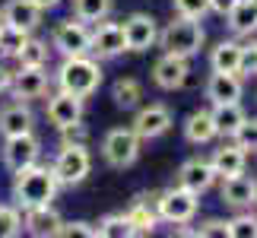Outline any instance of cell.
Here are the masks:
<instances>
[{
    "mask_svg": "<svg viewBox=\"0 0 257 238\" xmlns=\"http://www.w3.org/2000/svg\"><path fill=\"white\" fill-rule=\"evenodd\" d=\"M235 4H238V0H210V10H213V13H219V16H225Z\"/></svg>",
    "mask_w": 257,
    "mask_h": 238,
    "instance_id": "39",
    "label": "cell"
},
{
    "mask_svg": "<svg viewBox=\"0 0 257 238\" xmlns=\"http://www.w3.org/2000/svg\"><path fill=\"white\" fill-rule=\"evenodd\" d=\"M51 168H54V178L61 187H76L92 172V156H89L86 143H64Z\"/></svg>",
    "mask_w": 257,
    "mask_h": 238,
    "instance_id": "4",
    "label": "cell"
},
{
    "mask_svg": "<svg viewBox=\"0 0 257 238\" xmlns=\"http://www.w3.org/2000/svg\"><path fill=\"white\" fill-rule=\"evenodd\" d=\"M194 232H197V238H225L229 235V219H206Z\"/></svg>",
    "mask_w": 257,
    "mask_h": 238,
    "instance_id": "37",
    "label": "cell"
},
{
    "mask_svg": "<svg viewBox=\"0 0 257 238\" xmlns=\"http://www.w3.org/2000/svg\"><path fill=\"white\" fill-rule=\"evenodd\" d=\"M172 4H175V13L187 19H203L210 13V0H172Z\"/></svg>",
    "mask_w": 257,
    "mask_h": 238,
    "instance_id": "35",
    "label": "cell"
},
{
    "mask_svg": "<svg viewBox=\"0 0 257 238\" xmlns=\"http://www.w3.org/2000/svg\"><path fill=\"white\" fill-rule=\"evenodd\" d=\"M51 48H57L64 57H76V54H89V29L80 19H64L54 26L51 32Z\"/></svg>",
    "mask_w": 257,
    "mask_h": 238,
    "instance_id": "10",
    "label": "cell"
},
{
    "mask_svg": "<svg viewBox=\"0 0 257 238\" xmlns=\"http://www.w3.org/2000/svg\"><path fill=\"white\" fill-rule=\"evenodd\" d=\"M0 23L23 29V32L32 35L42 26V10L35 7V0H7L4 10H0Z\"/></svg>",
    "mask_w": 257,
    "mask_h": 238,
    "instance_id": "17",
    "label": "cell"
},
{
    "mask_svg": "<svg viewBox=\"0 0 257 238\" xmlns=\"http://www.w3.org/2000/svg\"><path fill=\"white\" fill-rule=\"evenodd\" d=\"M48 54H51V48H48V42H42V38H26V45L19 48L16 61L19 67H45L48 64Z\"/></svg>",
    "mask_w": 257,
    "mask_h": 238,
    "instance_id": "28",
    "label": "cell"
},
{
    "mask_svg": "<svg viewBox=\"0 0 257 238\" xmlns=\"http://www.w3.org/2000/svg\"><path fill=\"white\" fill-rule=\"evenodd\" d=\"M57 191H61V184H57L51 165L32 162V165L13 172V200H16V206H23V210L51 203L57 197Z\"/></svg>",
    "mask_w": 257,
    "mask_h": 238,
    "instance_id": "1",
    "label": "cell"
},
{
    "mask_svg": "<svg viewBox=\"0 0 257 238\" xmlns=\"http://www.w3.org/2000/svg\"><path fill=\"white\" fill-rule=\"evenodd\" d=\"M197 206H200L197 194L181 187V184H175V187H169V191H162L156 197V216L172 222V225H187L197 216Z\"/></svg>",
    "mask_w": 257,
    "mask_h": 238,
    "instance_id": "5",
    "label": "cell"
},
{
    "mask_svg": "<svg viewBox=\"0 0 257 238\" xmlns=\"http://www.w3.org/2000/svg\"><path fill=\"white\" fill-rule=\"evenodd\" d=\"M111 98H114V105L117 108H124V111H131V108H137L140 105V98H143V86L137 83V79H131V76H121L117 83L111 86Z\"/></svg>",
    "mask_w": 257,
    "mask_h": 238,
    "instance_id": "27",
    "label": "cell"
},
{
    "mask_svg": "<svg viewBox=\"0 0 257 238\" xmlns=\"http://www.w3.org/2000/svg\"><path fill=\"white\" fill-rule=\"evenodd\" d=\"M222 200L235 206V210H244V206L257 203V181L251 175H232V178H222Z\"/></svg>",
    "mask_w": 257,
    "mask_h": 238,
    "instance_id": "18",
    "label": "cell"
},
{
    "mask_svg": "<svg viewBox=\"0 0 257 238\" xmlns=\"http://www.w3.org/2000/svg\"><path fill=\"white\" fill-rule=\"evenodd\" d=\"M251 4H254V7H257V0H251Z\"/></svg>",
    "mask_w": 257,
    "mask_h": 238,
    "instance_id": "42",
    "label": "cell"
},
{
    "mask_svg": "<svg viewBox=\"0 0 257 238\" xmlns=\"http://www.w3.org/2000/svg\"><path fill=\"white\" fill-rule=\"evenodd\" d=\"M48 121H51L57 131L83 121V98L73 95V92H64V89L54 92L51 98H48Z\"/></svg>",
    "mask_w": 257,
    "mask_h": 238,
    "instance_id": "14",
    "label": "cell"
},
{
    "mask_svg": "<svg viewBox=\"0 0 257 238\" xmlns=\"http://www.w3.org/2000/svg\"><path fill=\"white\" fill-rule=\"evenodd\" d=\"M124 216H127V219H131V225H134V235H153L156 222H159V216L150 210V203H146L143 194L131 203V210H127Z\"/></svg>",
    "mask_w": 257,
    "mask_h": 238,
    "instance_id": "25",
    "label": "cell"
},
{
    "mask_svg": "<svg viewBox=\"0 0 257 238\" xmlns=\"http://www.w3.org/2000/svg\"><path fill=\"white\" fill-rule=\"evenodd\" d=\"M140 143L134 127H114L102 137V159L111 168H131L140 159Z\"/></svg>",
    "mask_w": 257,
    "mask_h": 238,
    "instance_id": "6",
    "label": "cell"
},
{
    "mask_svg": "<svg viewBox=\"0 0 257 238\" xmlns=\"http://www.w3.org/2000/svg\"><path fill=\"white\" fill-rule=\"evenodd\" d=\"M172 111L165 105H150V108H140L134 117V134L140 140H159L172 131Z\"/></svg>",
    "mask_w": 257,
    "mask_h": 238,
    "instance_id": "12",
    "label": "cell"
},
{
    "mask_svg": "<svg viewBox=\"0 0 257 238\" xmlns=\"http://www.w3.org/2000/svg\"><path fill=\"white\" fill-rule=\"evenodd\" d=\"M127 42H124V29L121 23H108V19H98L95 29L89 32V54L98 57V61H111V57L124 54Z\"/></svg>",
    "mask_w": 257,
    "mask_h": 238,
    "instance_id": "7",
    "label": "cell"
},
{
    "mask_svg": "<svg viewBox=\"0 0 257 238\" xmlns=\"http://www.w3.org/2000/svg\"><path fill=\"white\" fill-rule=\"evenodd\" d=\"M238 57H241V45L238 42H219L213 48V54H210V64H213V70H225V73H235L238 70Z\"/></svg>",
    "mask_w": 257,
    "mask_h": 238,
    "instance_id": "26",
    "label": "cell"
},
{
    "mask_svg": "<svg viewBox=\"0 0 257 238\" xmlns=\"http://www.w3.org/2000/svg\"><path fill=\"white\" fill-rule=\"evenodd\" d=\"M232 140L238 143L244 153H254L257 150V117H244L238 124V131L232 134Z\"/></svg>",
    "mask_w": 257,
    "mask_h": 238,
    "instance_id": "33",
    "label": "cell"
},
{
    "mask_svg": "<svg viewBox=\"0 0 257 238\" xmlns=\"http://www.w3.org/2000/svg\"><path fill=\"white\" fill-rule=\"evenodd\" d=\"M229 235L232 238H257V216L241 213L235 219H229Z\"/></svg>",
    "mask_w": 257,
    "mask_h": 238,
    "instance_id": "34",
    "label": "cell"
},
{
    "mask_svg": "<svg viewBox=\"0 0 257 238\" xmlns=\"http://www.w3.org/2000/svg\"><path fill=\"white\" fill-rule=\"evenodd\" d=\"M184 137H187V143H194V146H203V143L216 140V124H213V114L206 111V108L194 111V114L184 121Z\"/></svg>",
    "mask_w": 257,
    "mask_h": 238,
    "instance_id": "24",
    "label": "cell"
},
{
    "mask_svg": "<svg viewBox=\"0 0 257 238\" xmlns=\"http://www.w3.org/2000/svg\"><path fill=\"white\" fill-rule=\"evenodd\" d=\"M95 235H102V238H131L134 225H131V219H127L124 213H111V216H105V219H98Z\"/></svg>",
    "mask_w": 257,
    "mask_h": 238,
    "instance_id": "30",
    "label": "cell"
},
{
    "mask_svg": "<svg viewBox=\"0 0 257 238\" xmlns=\"http://www.w3.org/2000/svg\"><path fill=\"white\" fill-rule=\"evenodd\" d=\"M23 232V213L16 206H4L0 203V238H13Z\"/></svg>",
    "mask_w": 257,
    "mask_h": 238,
    "instance_id": "32",
    "label": "cell"
},
{
    "mask_svg": "<svg viewBox=\"0 0 257 238\" xmlns=\"http://www.w3.org/2000/svg\"><path fill=\"white\" fill-rule=\"evenodd\" d=\"M114 0H73V16L80 23H98V19H108Z\"/></svg>",
    "mask_w": 257,
    "mask_h": 238,
    "instance_id": "29",
    "label": "cell"
},
{
    "mask_svg": "<svg viewBox=\"0 0 257 238\" xmlns=\"http://www.w3.org/2000/svg\"><path fill=\"white\" fill-rule=\"evenodd\" d=\"M54 83L64 89V92H73L80 98H89L102 86V67H98L95 57L89 54H76V57H64V64L57 67Z\"/></svg>",
    "mask_w": 257,
    "mask_h": 238,
    "instance_id": "2",
    "label": "cell"
},
{
    "mask_svg": "<svg viewBox=\"0 0 257 238\" xmlns=\"http://www.w3.org/2000/svg\"><path fill=\"white\" fill-rule=\"evenodd\" d=\"M10 79H13V73H10L7 67H0V92H7V89H10Z\"/></svg>",
    "mask_w": 257,
    "mask_h": 238,
    "instance_id": "40",
    "label": "cell"
},
{
    "mask_svg": "<svg viewBox=\"0 0 257 238\" xmlns=\"http://www.w3.org/2000/svg\"><path fill=\"white\" fill-rule=\"evenodd\" d=\"M61 213L54 210L51 203H42V206H29L26 216H23V232L35 235V238H57V229H61Z\"/></svg>",
    "mask_w": 257,
    "mask_h": 238,
    "instance_id": "16",
    "label": "cell"
},
{
    "mask_svg": "<svg viewBox=\"0 0 257 238\" xmlns=\"http://www.w3.org/2000/svg\"><path fill=\"white\" fill-rule=\"evenodd\" d=\"M244 162H248V153L241 150L238 143H222L219 150L213 153V159H210V165H213V172H216V178H232V175H241L244 172Z\"/></svg>",
    "mask_w": 257,
    "mask_h": 238,
    "instance_id": "20",
    "label": "cell"
},
{
    "mask_svg": "<svg viewBox=\"0 0 257 238\" xmlns=\"http://www.w3.org/2000/svg\"><path fill=\"white\" fill-rule=\"evenodd\" d=\"M225 26H229V32L238 35V38L254 35L257 32V7L251 0H238V4L225 13Z\"/></svg>",
    "mask_w": 257,
    "mask_h": 238,
    "instance_id": "22",
    "label": "cell"
},
{
    "mask_svg": "<svg viewBox=\"0 0 257 238\" xmlns=\"http://www.w3.org/2000/svg\"><path fill=\"white\" fill-rule=\"evenodd\" d=\"M210 114H213V124H216V137H232L238 131V124L248 117L241 102H216Z\"/></svg>",
    "mask_w": 257,
    "mask_h": 238,
    "instance_id": "23",
    "label": "cell"
},
{
    "mask_svg": "<svg viewBox=\"0 0 257 238\" xmlns=\"http://www.w3.org/2000/svg\"><path fill=\"white\" fill-rule=\"evenodd\" d=\"M57 235L61 238H92L95 235V225H89V222H61V229H57Z\"/></svg>",
    "mask_w": 257,
    "mask_h": 238,
    "instance_id": "38",
    "label": "cell"
},
{
    "mask_svg": "<svg viewBox=\"0 0 257 238\" xmlns=\"http://www.w3.org/2000/svg\"><path fill=\"white\" fill-rule=\"evenodd\" d=\"M238 73L241 79L244 76H257V42L251 45H241V57H238Z\"/></svg>",
    "mask_w": 257,
    "mask_h": 238,
    "instance_id": "36",
    "label": "cell"
},
{
    "mask_svg": "<svg viewBox=\"0 0 257 238\" xmlns=\"http://www.w3.org/2000/svg\"><path fill=\"white\" fill-rule=\"evenodd\" d=\"M48 89H51V76L45 73V67H19V73H13V79H10V92L19 102L42 98Z\"/></svg>",
    "mask_w": 257,
    "mask_h": 238,
    "instance_id": "11",
    "label": "cell"
},
{
    "mask_svg": "<svg viewBox=\"0 0 257 238\" xmlns=\"http://www.w3.org/2000/svg\"><path fill=\"white\" fill-rule=\"evenodd\" d=\"M121 29H124L127 51H134V54L150 51V48L156 45V38H159V26H156V19L150 13H131L121 23Z\"/></svg>",
    "mask_w": 257,
    "mask_h": 238,
    "instance_id": "9",
    "label": "cell"
},
{
    "mask_svg": "<svg viewBox=\"0 0 257 238\" xmlns=\"http://www.w3.org/2000/svg\"><path fill=\"white\" fill-rule=\"evenodd\" d=\"M29 32H23V29H13L7 23H0V57H16L19 48L26 45Z\"/></svg>",
    "mask_w": 257,
    "mask_h": 238,
    "instance_id": "31",
    "label": "cell"
},
{
    "mask_svg": "<svg viewBox=\"0 0 257 238\" xmlns=\"http://www.w3.org/2000/svg\"><path fill=\"white\" fill-rule=\"evenodd\" d=\"M244 92V83L238 73H225V70H213V76L206 79V98L216 102H238Z\"/></svg>",
    "mask_w": 257,
    "mask_h": 238,
    "instance_id": "19",
    "label": "cell"
},
{
    "mask_svg": "<svg viewBox=\"0 0 257 238\" xmlns=\"http://www.w3.org/2000/svg\"><path fill=\"white\" fill-rule=\"evenodd\" d=\"M175 184H181V187H187V191H194L200 197L216 184V172H213V165L206 162V159H187V162L178 168Z\"/></svg>",
    "mask_w": 257,
    "mask_h": 238,
    "instance_id": "15",
    "label": "cell"
},
{
    "mask_svg": "<svg viewBox=\"0 0 257 238\" xmlns=\"http://www.w3.org/2000/svg\"><path fill=\"white\" fill-rule=\"evenodd\" d=\"M42 156V140L29 131V134H16V137H4V150H0V159L10 172H19V168L38 162Z\"/></svg>",
    "mask_w": 257,
    "mask_h": 238,
    "instance_id": "8",
    "label": "cell"
},
{
    "mask_svg": "<svg viewBox=\"0 0 257 238\" xmlns=\"http://www.w3.org/2000/svg\"><path fill=\"white\" fill-rule=\"evenodd\" d=\"M187 73H191V67H187V57H178V54H165L153 64V83L165 89V92H175V89H181L187 83Z\"/></svg>",
    "mask_w": 257,
    "mask_h": 238,
    "instance_id": "13",
    "label": "cell"
},
{
    "mask_svg": "<svg viewBox=\"0 0 257 238\" xmlns=\"http://www.w3.org/2000/svg\"><path fill=\"white\" fill-rule=\"evenodd\" d=\"M203 42H206V32H203L200 19H187V16H175L156 38V45L165 54H178V57H187V61L194 54H200Z\"/></svg>",
    "mask_w": 257,
    "mask_h": 238,
    "instance_id": "3",
    "label": "cell"
},
{
    "mask_svg": "<svg viewBox=\"0 0 257 238\" xmlns=\"http://www.w3.org/2000/svg\"><path fill=\"white\" fill-rule=\"evenodd\" d=\"M29 131H35V114L23 102L7 105L0 111V137H16V134H29Z\"/></svg>",
    "mask_w": 257,
    "mask_h": 238,
    "instance_id": "21",
    "label": "cell"
},
{
    "mask_svg": "<svg viewBox=\"0 0 257 238\" xmlns=\"http://www.w3.org/2000/svg\"><path fill=\"white\" fill-rule=\"evenodd\" d=\"M57 4H61V0H35V7L42 10V13H45V10H54Z\"/></svg>",
    "mask_w": 257,
    "mask_h": 238,
    "instance_id": "41",
    "label": "cell"
}]
</instances>
